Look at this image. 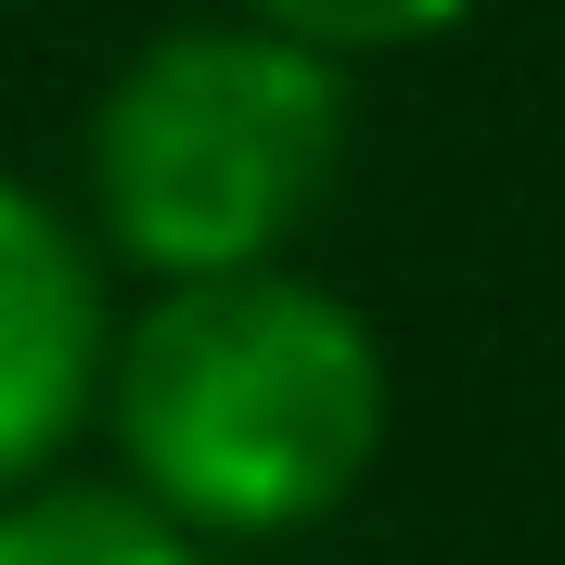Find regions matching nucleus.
Wrapping results in <instances>:
<instances>
[{"label": "nucleus", "instance_id": "f257e3e1", "mask_svg": "<svg viewBox=\"0 0 565 565\" xmlns=\"http://www.w3.org/2000/svg\"><path fill=\"white\" fill-rule=\"evenodd\" d=\"M386 334L296 257L154 282L104 360V437L129 462L116 489H141L206 553L334 527L386 462Z\"/></svg>", "mask_w": 565, "mask_h": 565}, {"label": "nucleus", "instance_id": "f03ea898", "mask_svg": "<svg viewBox=\"0 0 565 565\" xmlns=\"http://www.w3.org/2000/svg\"><path fill=\"white\" fill-rule=\"evenodd\" d=\"M348 141L360 104L334 52L257 26V13L154 26L77 129V218L141 282L270 270L321 232Z\"/></svg>", "mask_w": 565, "mask_h": 565}, {"label": "nucleus", "instance_id": "7ed1b4c3", "mask_svg": "<svg viewBox=\"0 0 565 565\" xmlns=\"http://www.w3.org/2000/svg\"><path fill=\"white\" fill-rule=\"evenodd\" d=\"M104 360H116V296L104 245L65 193L0 168V501L65 476L77 424H104Z\"/></svg>", "mask_w": 565, "mask_h": 565}, {"label": "nucleus", "instance_id": "20e7f679", "mask_svg": "<svg viewBox=\"0 0 565 565\" xmlns=\"http://www.w3.org/2000/svg\"><path fill=\"white\" fill-rule=\"evenodd\" d=\"M0 565H218L193 527H168L141 489L104 476H39L0 501Z\"/></svg>", "mask_w": 565, "mask_h": 565}, {"label": "nucleus", "instance_id": "39448f33", "mask_svg": "<svg viewBox=\"0 0 565 565\" xmlns=\"http://www.w3.org/2000/svg\"><path fill=\"white\" fill-rule=\"evenodd\" d=\"M232 13H257V26H282V39H309V52H334V65H386V52L450 39L476 0H232Z\"/></svg>", "mask_w": 565, "mask_h": 565}]
</instances>
